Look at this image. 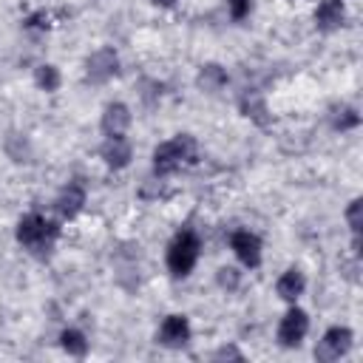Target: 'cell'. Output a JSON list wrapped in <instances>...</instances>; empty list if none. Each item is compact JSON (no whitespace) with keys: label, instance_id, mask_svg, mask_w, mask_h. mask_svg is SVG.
<instances>
[{"label":"cell","instance_id":"obj_17","mask_svg":"<svg viewBox=\"0 0 363 363\" xmlns=\"http://www.w3.org/2000/svg\"><path fill=\"white\" fill-rule=\"evenodd\" d=\"M346 218H349V227H352L354 233H360V227H363V201H360V199H354V201L349 204Z\"/></svg>","mask_w":363,"mask_h":363},{"label":"cell","instance_id":"obj_2","mask_svg":"<svg viewBox=\"0 0 363 363\" xmlns=\"http://www.w3.org/2000/svg\"><path fill=\"white\" fill-rule=\"evenodd\" d=\"M54 235H57V227L51 221H45L43 216H37V213L23 216L20 224H17V241L31 247V250H37V252H43V250L48 252Z\"/></svg>","mask_w":363,"mask_h":363},{"label":"cell","instance_id":"obj_18","mask_svg":"<svg viewBox=\"0 0 363 363\" xmlns=\"http://www.w3.org/2000/svg\"><path fill=\"white\" fill-rule=\"evenodd\" d=\"M360 122V116H357V111L354 108H343L340 111V116H335V125L343 130V128H354Z\"/></svg>","mask_w":363,"mask_h":363},{"label":"cell","instance_id":"obj_14","mask_svg":"<svg viewBox=\"0 0 363 363\" xmlns=\"http://www.w3.org/2000/svg\"><path fill=\"white\" fill-rule=\"evenodd\" d=\"M60 340H62V349H65L68 354H74V357H82V354L88 352V343H85L82 332H77V329H65Z\"/></svg>","mask_w":363,"mask_h":363},{"label":"cell","instance_id":"obj_1","mask_svg":"<svg viewBox=\"0 0 363 363\" xmlns=\"http://www.w3.org/2000/svg\"><path fill=\"white\" fill-rule=\"evenodd\" d=\"M196 162V139L182 133L170 142H162L156 150H153V167L156 173L167 176L173 170H179L182 164H193Z\"/></svg>","mask_w":363,"mask_h":363},{"label":"cell","instance_id":"obj_19","mask_svg":"<svg viewBox=\"0 0 363 363\" xmlns=\"http://www.w3.org/2000/svg\"><path fill=\"white\" fill-rule=\"evenodd\" d=\"M244 111H247V116H252L255 122H261V125L267 122V119L261 116V113H264V102H261V99H252V105L244 99Z\"/></svg>","mask_w":363,"mask_h":363},{"label":"cell","instance_id":"obj_8","mask_svg":"<svg viewBox=\"0 0 363 363\" xmlns=\"http://www.w3.org/2000/svg\"><path fill=\"white\" fill-rule=\"evenodd\" d=\"M128 125H130V111H128V105L111 102V105L105 108V113H102V130H105V136H122V133L128 130Z\"/></svg>","mask_w":363,"mask_h":363},{"label":"cell","instance_id":"obj_23","mask_svg":"<svg viewBox=\"0 0 363 363\" xmlns=\"http://www.w3.org/2000/svg\"><path fill=\"white\" fill-rule=\"evenodd\" d=\"M216 357H235V360H241V354H238L235 349H218Z\"/></svg>","mask_w":363,"mask_h":363},{"label":"cell","instance_id":"obj_13","mask_svg":"<svg viewBox=\"0 0 363 363\" xmlns=\"http://www.w3.org/2000/svg\"><path fill=\"white\" fill-rule=\"evenodd\" d=\"M278 295L284 298V301H295L301 292H303V275L298 272V269H286L281 278H278Z\"/></svg>","mask_w":363,"mask_h":363},{"label":"cell","instance_id":"obj_12","mask_svg":"<svg viewBox=\"0 0 363 363\" xmlns=\"http://www.w3.org/2000/svg\"><path fill=\"white\" fill-rule=\"evenodd\" d=\"M318 26L323 31H332V28H340L343 20H346V11H343V3L340 0H323L318 6V14H315Z\"/></svg>","mask_w":363,"mask_h":363},{"label":"cell","instance_id":"obj_3","mask_svg":"<svg viewBox=\"0 0 363 363\" xmlns=\"http://www.w3.org/2000/svg\"><path fill=\"white\" fill-rule=\"evenodd\" d=\"M196 258H199V238L190 230L179 233L170 241V247H167V267H170V272L173 275H187L196 267Z\"/></svg>","mask_w":363,"mask_h":363},{"label":"cell","instance_id":"obj_21","mask_svg":"<svg viewBox=\"0 0 363 363\" xmlns=\"http://www.w3.org/2000/svg\"><path fill=\"white\" fill-rule=\"evenodd\" d=\"M227 3H230V11H233L235 20H241L250 11V0H227Z\"/></svg>","mask_w":363,"mask_h":363},{"label":"cell","instance_id":"obj_7","mask_svg":"<svg viewBox=\"0 0 363 363\" xmlns=\"http://www.w3.org/2000/svg\"><path fill=\"white\" fill-rule=\"evenodd\" d=\"M116 68H119V57H116L113 48H99V51H94V54L88 57V79H91V82H105V79H111V77L116 74Z\"/></svg>","mask_w":363,"mask_h":363},{"label":"cell","instance_id":"obj_9","mask_svg":"<svg viewBox=\"0 0 363 363\" xmlns=\"http://www.w3.org/2000/svg\"><path fill=\"white\" fill-rule=\"evenodd\" d=\"M159 337H162L164 346H184V343L190 340V323H187V318H184V315H170V318H164Z\"/></svg>","mask_w":363,"mask_h":363},{"label":"cell","instance_id":"obj_20","mask_svg":"<svg viewBox=\"0 0 363 363\" xmlns=\"http://www.w3.org/2000/svg\"><path fill=\"white\" fill-rule=\"evenodd\" d=\"M218 284L233 289V286L238 284V275H235V269H230V267H227V269H218Z\"/></svg>","mask_w":363,"mask_h":363},{"label":"cell","instance_id":"obj_10","mask_svg":"<svg viewBox=\"0 0 363 363\" xmlns=\"http://www.w3.org/2000/svg\"><path fill=\"white\" fill-rule=\"evenodd\" d=\"M102 159L108 167L113 170H122L128 162H130V145L125 136H108L105 145H102Z\"/></svg>","mask_w":363,"mask_h":363},{"label":"cell","instance_id":"obj_6","mask_svg":"<svg viewBox=\"0 0 363 363\" xmlns=\"http://www.w3.org/2000/svg\"><path fill=\"white\" fill-rule=\"evenodd\" d=\"M306 329H309V318H306V312H303V309H289V312L281 318L278 340H281L284 346H298V343L303 340Z\"/></svg>","mask_w":363,"mask_h":363},{"label":"cell","instance_id":"obj_24","mask_svg":"<svg viewBox=\"0 0 363 363\" xmlns=\"http://www.w3.org/2000/svg\"><path fill=\"white\" fill-rule=\"evenodd\" d=\"M156 6H176V0H153Z\"/></svg>","mask_w":363,"mask_h":363},{"label":"cell","instance_id":"obj_11","mask_svg":"<svg viewBox=\"0 0 363 363\" xmlns=\"http://www.w3.org/2000/svg\"><path fill=\"white\" fill-rule=\"evenodd\" d=\"M82 204H85V190H82L79 184H68V187H62V193L57 196V210H60V216H65V218H74V216L82 210Z\"/></svg>","mask_w":363,"mask_h":363},{"label":"cell","instance_id":"obj_16","mask_svg":"<svg viewBox=\"0 0 363 363\" xmlns=\"http://www.w3.org/2000/svg\"><path fill=\"white\" fill-rule=\"evenodd\" d=\"M199 82L204 85V88H210V91H216V88H221L224 82H227V74L218 68V65H207L204 71H201V77H199Z\"/></svg>","mask_w":363,"mask_h":363},{"label":"cell","instance_id":"obj_15","mask_svg":"<svg viewBox=\"0 0 363 363\" xmlns=\"http://www.w3.org/2000/svg\"><path fill=\"white\" fill-rule=\"evenodd\" d=\"M34 77H37V85L43 91H57L60 88V71L54 65H40Z\"/></svg>","mask_w":363,"mask_h":363},{"label":"cell","instance_id":"obj_22","mask_svg":"<svg viewBox=\"0 0 363 363\" xmlns=\"http://www.w3.org/2000/svg\"><path fill=\"white\" fill-rule=\"evenodd\" d=\"M48 20H51V14L40 11V14H31V17H28V26H34V28H45V26H51Z\"/></svg>","mask_w":363,"mask_h":363},{"label":"cell","instance_id":"obj_5","mask_svg":"<svg viewBox=\"0 0 363 363\" xmlns=\"http://www.w3.org/2000/svg\"><path fill=\"white\" fill-rule=\"evenodd\" d=\"M230 247L238 255V261L244 267H258L261 264V238L250 230H235L230 235Z\"/></svg>","mask_w":363,"mask_h":363},{"label":"cell","instance_id":"obj_4","mask_svg":"<svg viewBox=\"0 0 363 363\" xmlns=\"http://www.w3.org/2000/svg\"><path fill=\"white\" fill-rule=\"evenodd\" d=\"M349 349H352V332H349L346 326H332V329L323 335V340L318 343L315 357H318V360H337V357H343Z\"/></svg>","mask_w":363,"mask_h":363}]
</instances>
